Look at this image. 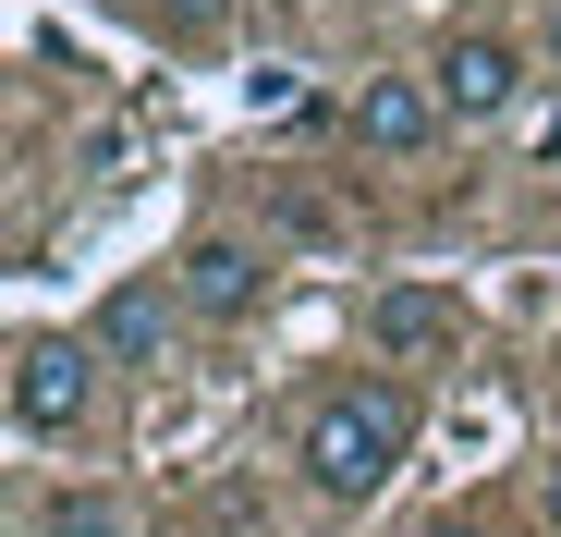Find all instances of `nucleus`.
Wrapping results in <instances>:
<instances>
[{
	"mask_svg": "<svg viewBox=\"0 0 561 537\" xmlns=\"http://www.w3.org/2000/svg\"><path fill=\"white\" fill-rule=\"evenodd\" d=\"M147 13H159V0H147ZM171 25H183V37H208V25H220V0H171Z\"/></svg>",
	"mask_w": 561,
	"mask_h": 537,
	"instance_id": "1a4fd4ad",
	"label": "nucleus"
},
{
	"mask_svg": "<svg viewBox=\"0 0 561 537\" xmlns=\"http://www.w3.org/2000/svg\"><path fill=\"white\" fill-rule=\"evenodd\" d=\"M537 171H561V111H549V123H537Z\"/></svg>",
	"mask_w": 561,
	"mask_h": 537,
	"instance_id": "9d476101",
	"label": "nucleus"
},
{
	"mask_svg": "<svg viewBox=\"0 0 561 537\" xmlns=\"http://www.w3.org/2000/svg\"><path fill=\"white\" fill-rule=\"evenodd\" d=\"M99 367H111V354L85 330H25L13 342V427L25 439H73L85 415H99Z\"/></svg>",
	"mask_w": 561,
	"mask_h": 537,
	"instance_id": "f03ea898",
	"label": "nucleus"
},
{
	"mask_svg": "<svg viewBox=\"0 0 561 537\" xmlns=\"http://www.w3.org/2000/svg\"><path fill=\"white\" fill-rule=\"evenodd\" d=\"M549 73H561V0H549Z\"/></svg>",
	"mask_w": 561,
	"mask_h": 537,
	"instance_id": "9b49d317",
	"label": "nucleus"
},
{
	"mask_svg": "<svg viewBox=\"0 0 561 537\" xmlns=\"http://www.w3.org/2000/svg\"><path fill=\"white\" fill-rule=\"evenodd\" d=\"M342 123H354V147H366V159H427V147L451 135V99H439L427 73H366Z\"/></svg>",
	"mask_w": 561,
	"mask_h": 537,
	"instance_id": "7ed1b4c3",
	"label": "nucleus"
},
{
	"mask_svg": "<svg viewBox=\"0 0 561 537\" xmlns=\"http://www.w3.org/2000/svg\"><path fill=\"white\" fill-rule=\"evenodd\" d=\"M427 537H489V525H427Z\"/></svg>",
	"mask_w": 561,
	"mask_h": 537,
	"instance_id": "f8f14e48",
	"label": "nucleus"
},
{
	"mask_svg": "<svg viewBox=\"0 0 561 537\" xmlns=\"http://www.w3.org/2000/svg\"><path fill=\"white\" fill-rule=\"evenodd\" d=\"M171 294H183V318H256L268 256L232 244V232H196V244H183V268H171Z\"/></svg>",
	"mask_w": 561,
	"mask_h": 537,
	"instance_id": "39448f33",
	"label": "nucleus"
},
{
	"mask_svg": "<svg viewBox=\"0 0 561 537\" xmlns=\"http://www.w3.org/2000/svg\"><path fill=\"white\" fill-rule=\"evenodd\" d=\"M37 537H135V513L111 489H49L37 501Z\"/></svg>",
	"mask_w": 561,
	"mask_h": 537,
	"instance_id": "6e6552de",
	"label": "nucleus"
},
{
	"mask_svg": "<svg viewBox=\"0 0 561 537\" xmlns=\"http://www.w3.org/2000/svg\"><path fill=\"white\" fill-rule=\"evenodd\" d=\"M549 220H561V171H549Z\"/></svg>",
	"mask_w": 561,
	"mask_h": 537,
	"instance_id": "ddd939ff",
	"label": "nucleus"
},
{
	"mask_svg": "<svg viewBox=\"0 0 561 537\" xmlns=\"http://www.w3.org/2000/svg\"><path fill=\"white\" fill-rule=\"evenodd\" d=\"M463 342V306L427 294V282H379L366 294V354H391V367H427V354Z\"/></svg>",
	"mask_w": 561,
	"mask_h": 537,
	"instance_id": "20e7f679",
	"label": "nucleus"
},
{
	"mask_svg": "<svg viewBox=\"0 0 561 537\" xmlns=\"http://www.w3.org/2000/svg\"><path fill=\"white\" fill-rule=\"evenodd\" d=\"M171 330H183V294H171V282H111L99 318H85V342H99L111 367H159Z\"/></svg>",
	"mask_w": 561,
	"mask_h": 537,
	"instance_id": "423d86ee",
	"label": "nucleus"
},
{
	"mask_svg": "<svg viewBox=\"0 0 561 537\" xmlns=\"http://www.w3.org/2000/svg\"><path fill=\"white\" fill-rule=\"evenodd\" d=\"M439 99H451V123H501V111L525 99V49L489 37V25L451 37V49H439Z\"/></svg>",
	"mask_w": 561,
	"mask_h": 537,
	"instance_id": "0eeeda50",
	"label": "nucleus"
},
{
	"mask_svg": "<svg viewBox=\"0 0 561 537\" xmlns=\"http://www.w3.org/2000/svg\"><path fill=\"white\" fill-rule=\"evenodd\" d=\"M403 453H415V403H403L391 379L330 391V403L306 415V489H318V501H379Z\"/></svg>",
	"mask_w": 561,
	"mask_h": 537,
	"instance_id": "f257e3e1",
	"label": "nucleus"
}]
</instances>
